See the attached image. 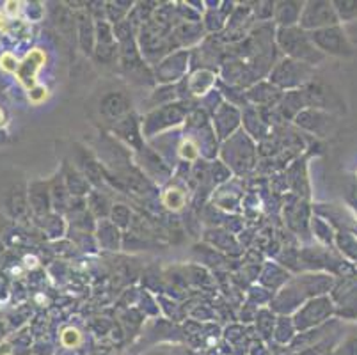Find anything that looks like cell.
<instances>
[{
  "label": "cell",
  "instance_id": "7a4b0ae2",
  "mask_svg": "<svg viewBox=\"0 0 357 355\" xmlns=\"http://www.w3.org/2000/svg\"><path fill=\"white\" fill-rule=\"evenodd\" d=\"M2 68L8 71H15L16 70V61L13 59V55L4 54L2 55Z\"/></svg>",
  "mask_w": 357,
  "mask_h": 355
},
{
  "label": "cell",
  "instance_id": "6da1fadb",
  "mask_svg": "<svg viewBox=\"0 0 357 355\" xmlns=\"http://www.w3.org/2000/svg\"><path fill=\"white\" fill-rule=\"evenodd\" d=\"M63 343L66 347H75V345L80 343V334L75 328H66L63 334Z\"/></svg>",
  "mask_w": 357,
  "mask_h": 355
},
{
  "label": "cell",
  "instance_id": "3957f363",
  "mask_svg": "<svg viewBox=\"0 0 357 355\" xmlns=\"http://www.w3.org/2000/svg\"><path fill=\"white\" fill-rule=\"evenodd\" d=\"M2 121H4V114L0 112V123H2Z\"/></svg>",
  "mask_w": 357,
  "mask_h": 355
}]
</instances>
